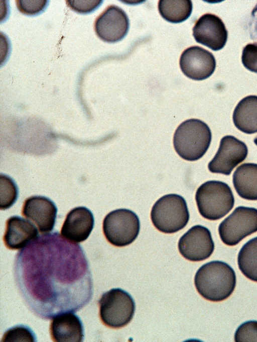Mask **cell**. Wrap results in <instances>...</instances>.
<instances>
[{
  "label": "cell",
  "mask_w": 257,
  "mask_h": 342,
  "mask_svg": "<svg viewBox=\"0 0 257 342\" xmlns=\"http://www.w3.org/2000/svg\"><path fill=\"white\" fill-rule=\"evenodd\" d=\"M58 233L36 238L20 251L14 277L22 298L39 317L75 312L93 295L90 269L81 247Z\"/></svg>",
  "instance_id": "6da1fadb"
},
{
  "label": "cell",
  "mask_w": 257,
  "mask_h": 342,
  "mask_svg": "<svg viewBox=\"0 0 257 342\" xmlns=\"http://www.w3.org/2000/svg\"><path fill=\"white\" fill-rule=\"evenodd\" d=\"M195 287L206 300L219 302L228 298L236 286V275L227 264L213 261L202 266L195 278Z\"/></svg>",
  "instance_id": "7a4b0ae2"
},
{
  "label": "cell",
  "mask_w": 257,
  "mask_h": 342,
  "mask_svg": "<svg viewBox=\"0 0 257 342\" xmlns=\"http://www.w3.org/2000/svg\"><path fill=\"white\" fill-rule=\"evenodd\" d=\"M212 139L211 130L203 121L190 119L183 122L176 129L173 137L175 151L183 159L195 161L208 150Z\"/></svg>",
  "instance_id": "3957f363"
},
{
  "label": "cell",
  "mask_w": 257,
  "mask_h": 342,
  "mask_svg": "<svg viewBox=\"0 0 257 342\" xmlns=\"http://www.w3.org/2000/svg\"><path fill=\"white\" fill-rule=\"evenodd\" d=\"M195 200L200 215L210 220L223 217L234 204L230 188L218 181H209L202 184L197 190Z\"/></svg>",
  "instance_id": "277c9868"
},
{
  "label": "cell",
  "mask_w": 257,
  "mask_h": 342,
  "mask_svg": "<svg viewBox=\"0 0 257 342\" xmlns=\"http://www.w3.org/2000/svg\"><path fill=\"white\" fill-rule=\"evenodd\" d=\"M151 218L159 231L165 233L176 232L185 227L189 220L186 202L177 194L164 195L154 204Z\"/></svg>",
  "instance_id": "5b68a950"
},
{
  "label": "cell",
  "mask_w": 257,
  "mask_h": 342,
  "mask_svg": "<svg viewBox=\"0 0 257 342\" xmlns=\"http://www.w3.org/2000/svg\"><path fill=\"white\" fill-rule=\"evenodd\" d=\"M102 322L112 328L127 325L133 319L135 303L131 295L120 288H113L104 293L98 302Z\"/></svg>",
  "instance_id": "8992f818"
},
{
  "label": "cell",
  "mask_w": 257,
  "mask_h": 342,
  "mask_svg": "<svg viewBox=\"0 0 257 342\" xmlns=\"http://www.w3.org/2000/svg\"><path fill=\"white\" fill-rule=\"evenodd\" d=\"M102 229L112 245L122 247L132 243L138 237L140 222L137 215L127 209H118L108 213L103 221Z\"/></svg>",
  "instance_id": "52a82bcc"
},
{
  "label": "cell",
  "mask_w": 257,
  "mask_h": 342,
  "mask_svg": "<svg viewBox=\"0 0 257 342\" xmlns=\"http://www.w3.org/2000/svg\"><path fill=\"white\" fill-rule=\"evenodd\" d=\"M257 231V209L239 206L221 222L218 232L226 245L234 246Z\"/></svg>",
  "instance_id": "ba28073f"
},
{
  "label": "cell",
  "mask_w": 257,
  "mask_h": 342,
  "mask_svg": "<svg viewBox=\"0 0 257 342\" xmlns=\"http://www.w3.org/2000/svg\"><path fill=\"white\" fill-rule=\"evenodd\" d=\"M247 154V147L243 142L231 135L225 136L208 163V169L213 173L229 175L233 169L246 158Z\"/></svg>",
  "instance_id": "9c48e42d"
},
{
  "label": "cell",
  "mask_w": 257,
  "mask_h": 342,
  "mask_svg": "<svg viewBox=\"0 0 257 342\" xmlns=\"http://www.w3.org/2000/svg\"><path fill=\"white\" fill-rule=\"evenodd\" d=\"M178 249L186 259L199 262L208 259L213 253L214 243L211 232L206 227L197 225L192 227L178 242Z\"/></svg>",
  "instance_id": "30bf717a"
},
{
  "label": "cell",
  "mask_w": 257,
  "mask_h": 342,
  "mask_svg": "<svg viewBox=\"0 0 257 342\" xmlns=\"http://www.w3.org/2000/svg\"><path fill=\"white\" fill-rule=\"evenodd\" d=\"M129 19L120 8L110 5L96 19L94 29L97 36L104 42L114 43L122 40L127 34Z\"/></svg>",
  "instance_id": "8fae6325"
},
{
  "label": "cell",
  "mask_w": 257,
  "mask_h": 342,
  "mask_svg": "<svg viewBox=\"0 0 257 342\" xmlns=\"http://www.w3.org/2000/svg\"><path fill=\"white\" fill-rule=\"evenodd\" d=\"M179 64L182 71L187 77L195 80H202L213 74L216 67V60L211 52L202 47L193 46L183 52Z\"/></svg>",
  "instance_id": "7c38bea8"
},
{
  "label": "cell",
  "mask_w": 257,
  "mask_h": 342,
  "mask_svg": "<svg viewBox=\"0 0 257 342\" xmlns=\"http://www.w3.org/2000/svg\"><path fill=\"white\" fill-rule=\"evenodd\" d=\"M196 41L213 51L222 49L226 44L228 32L222 20L212 14H205L196 21L193 29Z\"/></svg>",
  "instance_id": "4fadbf2b"
},
{
  "label": "cell",
  "mask_w": 257,
  "mask_h": 342,
  "mask_svg": "<svg viewBox=\"0 0 257 342\" xmlns=\"http://www.w3.org/2000/svg\"><path fill=\"white\" fill-rule=\"evenodd\" d=\"M22 214L33 221L41 233L51 232L54 228L57 208L50 199L41 196L27 198L23 206Z\"/></svg>",
  "instance_id": "5bb4252c"
},
{
  "label": "cell",
  "mask_w": 257,
  "mask_h": 342,
  "mask_svg": "<svg viewBox=\"0 0 257 342\" xmlns=\"http://www.w3.org/2000/svg\"><path fill=\"white\" fill-rule=\"evenodd\" d=\"M94 224V219L91 211L85 207H77L67 214L61 234L68 241L80 243L87 239Z\"/></svg>",
  "instance_id": "9a60e30c"
},
{
  "label": "cell",
  "mask_w": 257,
  "mask_h": 342,
  "mask_svg": "<svg viewBox=\"0 0 257 342\" xmlns=\"http://www.w3.org/2000/svg\"><path fill=\"white\" fill-rule=\"evenodd\" d=\"M38 234V229L33 223L21 217L13 216L6 221L3 240L8 248L19 249L37 238Z\"/></svg>",
  "instance_id": "2e32d148"
},
{
  "label": "cell",
  "mask_w": 257,
  "mask_h": 342,
  "mask_svg": "<svg viewBox=\"0 0 257 342\" xmlns=\"http://www.w3.org/2000/svg\"><path fill=\"white\" fill-rule=\"evenodd\" d=\"M50 333L56 342H81L84 336L81 320L72 312L55 316L50 323Z\"/></svg>",
  "instance_id": "e0dca14e"
},
{
  "label": "cell",
  "mask_w": 257,
  "mask_h": 342,
  "mask_svg": "<svg viewBox=\"0 0 257 342\" xmlns=\"http://www.w3.org/2000/svg\"><path fill=\"white\" fill-rule=\"evenodd\" d=\"M235 126L246 134L257 132V96L250 95L240 100L232 116Z\"/></svg>",
  "instance_id": "ac0fdd59"
},
{
  "label": "cell",
  "mask_w": 257,
  "mask_h": 342,
  "mask_svg": "<svg viewBox=\"0 0 257 342\" xmlns=\"http://www.w3.org/2000/svg\"><path fill=\"white\" fill-rule=\"evenodd\" d=\"M234 187L243 199L257 200V164L244 163L234 171L232 179Z\"/></svg>",
  "instance_id": "d6986e66"
},
{
  "label": "cell",
  "mask_w": 257,
  "mask_h": 342,
  "mask_svg": "<svg viewBox=\"0 0 257 342\" xmlns=\"http://www.w3.org/2000/svg\"><path fill=\"white\" fill-rule=\"evenodd\" d=\"M190 0H160L158 3L160 14L165 20L173 23L187 20L192 11Z\"/></svg>",
  "instance_id": "ffe728a7"
},
{
  "label": "cell",
  "mask_w": 257,
  "mask_h": 342,
  "mask_svg": "<svg viewBox=\"0 0 257 342\" xmlns=\"http://www.w3.org/2000/svg\"><path fill=\"white\" fill-rule=\"evenodd\" d=\"M237 263L240 271L246 278L257 282V237L242 246L238 254Z\"/></svg>",
  "instance_id": "44dd1931"
},
{
  "label": "cell",
  "mask_w": 257,
  "mask_h": 342,
  "mask_svg": "<svg viewBox=\"0 0 257 342\" xmlns=\"http://www.w3.org/2000/svg\"><path fill=\"white\" fill-rule=\"evenodd\" d=\"M18 197V189L14 181L9 176L1 175V210L10 208L16 201Z\"/></svg>",
  "instance_id": "7402d4cb"
},
{
  "label": "cell",
  "mask_w": 257,
  "mask_h": 342,
  "mask_svg": "<svg viewBox=\"0 0 257 342\" xmlns=\"http://www.w3.org/2000/svg\"><path fill=\"white\" fill-rule=\"evenodd\" d=\"M2 342L37 341L36 336L28 326L18 324L8 329L3 335Z\"/></svg>",
  "instance_id": "603a6c76"
},
{
  "label": "cell",
  "mask_w": 257,
  "mask_h": 342,
  "mask_svg": "<svg viewBox=\"0 0 257 342\" xmlns=\"http://www.w3.org/2000/svg\"><path fill=\"white\" fill-rule=\"evenodd\" d=\"M234 340L236 342H257V321H247L240 324L235 332Z\"/></svg>",
  "instance_id": "cb8c5ba5"
},
{
  "label": "cell",
  "mask_w": 257,
  "mask_h": 342,
  "mask_svg": "<svg viewBox=\"0 0 257 342\" xmlns=\"http://www.w3.org/2000/svg\"><path fill=\"white\" fill-rule=\"evenodd\" d=\"M18 9L22 13L27 15H34L42 12L46 7L48 1L17 0L16 1Z\"/></svg>",
  "instance_id": "d4e9b609"
},
{
  "label": "cell",
  "mask_w": 257,
  "mask_h": 342,
  "mask_svg": "<svg viewBox=\"0 0 257 342\" xmlns=\"http://www.w3.org/2000/svg\"><path fill=\"white\" fill-rule=\"evenodd\" d=\"M241 61L247 69L257 73V42L248 44L243 48Z\"/></svg>",
  "instance_id": "484cf974"
},
{
  "label": "cell",
  "mask_w": 257,
  "mask_h": 342,
  "mask_svg": "<svg viewBox=\"0 0 257 342\" xmlns=\"http://www.w3.org/2000/svg\"><path fill=\"white\" fill-rule=\"evenodd\" d=\"M102 1H66L68 7L81 14H87L93 11L102 3Z\"/></svg>",
  "instance_id": "4316f807"
},
{
  "label": "cell",
  "mask_w": 257,
  "mask_h": 342,
  "mask_svg": "<svg viewBox=\"0 0 257 342\" xmlns=\"http://www.w3.org/2000/svg\"><path fill=\"white\" fill-rule=\"evenodd\" d=\"M254 141V143H255V144L256 145H257V137H256V138H255L254 139V141Z\"/></svg>",
  "instance_id": "83f0119b"
}]
</instances>
